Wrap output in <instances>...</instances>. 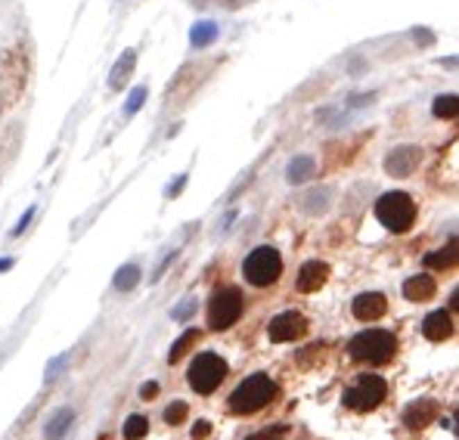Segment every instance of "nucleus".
<instances>
[{
    "label": "nucleus",
    "instance_id": "9b49d317",
    "mask_svg": "<svg viewBox=\"0 0 459 440\" xmlns=\"http://www.w3.org/2000/svg\"><path fill=\"white\" fill-rule=\"evenodd\" d=\"M422 335L428 338V341H444V338H450L453 335V316H450L447 310L428 313L422 323Z\"/></svg>",
    "mask_w": 459,
    "mask_h": 440
},
{
    "label": "nucleus",
    "instance_id": "412c9836",
    "mask_svg": "<svg viewBox=\"0 0 459 440\" xmlns=\"http://www.w3.org/2000/svg\"><path fill=\"white\" fill-rule=\"evenodd\" d=\"M146 431H149V422H146L143 416H131L128 422H124V437L128 440H140Z\"/></svg>",
    "mask_w": 459,
    "mask_h": 440
},
{
    "label": "nucleus",
    "instance_id": "f257e3e1",
    "mask_svg": "<svg viewBox=\"0 0 459 440\" xmlns=\"http://www.w3.org/2000/svg\"><path fill=\"white\" fill-rule=\"evenodd\" d=\"M276 397V384L270 375L258 372V375H249L236 391L230 394V409L236 416H249V412H258Z\"/></svg>",
    "mask_w": 459,
    "mask_h": 440
},
{
    "label": "nucleus",
    "instance_id": "b1692460",
    "mask_svg": "<svg viewBox=\"0 0 459 440\" xmlns=\"http://www.w3.org/2000/svg\"><path fill=\"white\" fill-rule=\"evenodd\" d=\"M186 412H190V409H186L183 400H174V403L165 409V422H168V425H181L183 418H186Z\"/></svg>",
    "mask_w": 459,
    "mask_h": 440
},
{
    "label": "nucleus",
    "instance_id": "9d476101",
    "mask_svg": "<svg viewBox=\"0 0 459 440\" xmlns=\"http://www.w3.org/2000/svg\"><path fill=\"white\" fill-rule=\"evenodd\" d=\"M419 164V149L413 146H407V149H394L388 155V162H385V171H388L391 177H410L416 171Z\"/></svg>",
    "mask_w": 459,
    "mask_h": 440
},
{
    "label": "nucleus",
    "instance_id": "f3484780",
    "mask_svg": "<svg viewBox=\"0 0 459 440\" xmlns=\"http://www.w3.org/2000/svg\"><path fill=\"white\" fill-rule=\"evenodd\" d=\"M196 341H199V332H196V329H186L183 335H181V338H177V341H174V348H171L168 359H171V363H177V359H183V357H186V350H190V348H192V344H196Z\"/></svg>",
    "mask_w": 459,
    "mask_h": 440
},
{
    "label": "nucleus",
    "instance_id": "5701e85b",
    "mask_svg": "<svg viewBox=\"0 0 459 440\" xmlns=\"http://www.w3.org/2000/svg\"><path fill=\"white\" fill-rule=\"evenodd\" d=\"M435 115L437 118H456V96H437L435 99Z\"/></svg>",
    "mask_w": 459,
    "mask_h": 440
},
{
    "label": "nucleus",
    "instance_id": "aec40b11",
    "mask_svg": "<svg viewBox=\"0 0 459 440\" xmlns=\"http://www.w3.org/2000/svg\"><path fill=\"white\" fill-rule=\"evenodd\" d=\"M217 37V28L211 22H202V25H196V28H192V46H205V44H211Z\"/></svg>",
    "mask_w": 459,
    "mask_h": 440
},
{
    "label": "nucleus",
    "instance_id": "2eb2a0df",
    "mask_svg": "<svg viewBox=\"0 0 459 440\" xmlns=\"http://www.w3.org/2000/svg\"><path fill=\"white\" fill-rule=\"evenodd\" d=\"M72 422H75V412H72V409H56L50 416V422L44 425V437L47 440H62L65 434H69Z\"/></svg>",
    "mask_w": 459,
    "mask_h": 440
},
{
    "label": "nucleus",
    "instance_id": "bb28decb",
    "mask_svg": "<svg viewBox=\"0 0 459 440\" xmlns=\"http://www.w3.org/2000/svg\"><path fill=\"white\" fill-rule=\"evenodd\" d=\"M156 394H158V384L156 382H146L143 388H140V397H143V400H149V397H156Z\"/></svg>",
    "mask_w": 459,
    "mask_h": 440
},
{
    "label": "nucleus",
    "instance_id": "4be33fe9",
    "mask_svg": "<svg viewBox=\"0 0 459 440\" xmlns=\"http://www.w3.org/2000/svg\"><path fill=\"white\" fill-rule=\"evenodd\" d=\"M456 261V245L450 242V248H441V251H435V255H428L425 257V264L428 266H450Z\"/></svg>",
    "mask_w": 459,
    "mask_h": 440
},
{
    "label": "nucleus",
    "instance_id": "393cba45",
    "mask_svg": "<svg viewBox=\"0 0 459 440\" xmlns=\"http://www.w3.org/2000/svg\"><path fill=\"white\" fill-rule=\"evenodd\" d=\"M143 99H146V87H134V93H131V99H128V112H137L140 105H143Z\"/></svg>",
    "mask_w": 459,
    "mask_h": 440
},
{
    "label": "nucleus",
    "instance_id": "ddd939ff",
    "mask_svg": "<svg viewBox=\"0 0 459 440\" xmlns=\"http://www.w3.org/2000/svg\"><path fill=\"white\" fill-rule=\"evenodd\" d=\"M435 412H437V406L431 403V400H416V403L407 406V412H403V425L419 431V428H425V425L435 418Z\"/></svg>",
    "mask_w": 459,
    "mask_h": 440
},
{
    "label": "nucleus",
    "instance_id": "39448f33",
    "mask_svg": "<svg viewBox=\"0 0 459 440\" xmlns=\"http://www.w3.org/2000/svg\"><path fill=\"white\" fill-rule=\"evenodd\" d=\"M190 388L199 391V394H211L217 391V384L227 378V363H224L217 353H199L190 366Z\"/></svg>",
    "mask_w": 459,
    "mask_h": 440
},
{
    "label": "nucleus",
    "instance_id": "f03ea898",
    "mask_svg": "<svg viewBox=\"0 0 459 440\" xmlns=\"http://www.w3.org/2000/svg\"><path fill=\"white\" fill-rule=\"evenodd\" d=\"M348 350H351V357L360 359V363H388L397 350V338L385 329H367V332L351 338Z\"/></svg>",
    "mask_w": 459,
    "mask_h": 440
},
{
    "label": "nucleus",
    "instance_id": "7c9ffc66",
    "mask_svg": "<svg viewBox=\"0 0 459 440\" xmlns=\"http://www.w3.org/2000/svg\"><path fill=\"white\" fill-rule=\"evenodd\" d=\"M10 264H12V261H0V270H10Z\"/></svg>",
    "mask_w": 459,
    "mask_h": 440
},
{
    "label": "nucleus",
    "instance_id": "a878e982",
    "mask_svg": "<svg viewBox=\"0 0 459 440\" xmlns=\"http://www.w3.org/2000/svg\"><path fill=\"white\" fill-rule=\"evenodd\" d=\"M208 434H211V425L208 422H196V425H192V437H196V440H205Z\"/></svg>",
    "mask_w": 459,
    "mask_h": 440
},
{
    "label": "nucleus",
    "instance_id": "c756f323",
    "mask_svg": "<svg viewBox=\"0 0 459 440\" xmlns=\"http://www.w3.org/2000/svg\"><path fill=\"white\" fill-rule=\"evenodd\" d=\"M249 440H276V437L274 434H251Z\"/></svg>",
    "mask_w": 459,
    "mask_h": 440
},
{
    "label": "nucleus",
    "instance_id": "c85d7f7f",
    "mask_svg": "<svg viewBox=\"0 0 459 440\" xmlns=\"http://www.w3.org/2000/svg\"><path fill=\"white\" fill-rule=\"evenodd\" d=\"M190 313H192V304H183L181 310H174V319H186Z\"/></svg>",
    "mask_w": 459,
    "mask_h": 440
},
{
    "label": "nucleus",
    "instance_id": "1a4fd4ad",
    "mask_svg": "<svg viewBox=\"0 0 459 440\" xmlns=\"http://www.w3.org/2000/svg\"><path fill=\"white\" fill-rule=\"evenodd\" d=\"M385 295H378V291H363V295L354 298V304H351V310H354V316L360 319V323H372V319H378L385 313Z\"/></svg>",
    "mask_w": 459,
    "mask_h": 440
},
{
    "label": "nucleus",
    "instance_id": "423d86ee",
    "mask_svg": "<svg viewBox=\"0 0 459 440\" xmlns=\"http://www.w3.org/2000/svg\"><path fill=\"white\" fill-rule=\"evenodd\" d=\"M242 291L239 289H221L208 301V325L215 332H224L242 316Z\"/></svg>",
    "mask_w": 459,
    "mask_h": 440
},
{
    "label": "nucleus",
    "instance_id": "6ab92c4d",
    "mask_svg": "<svg viewBox=\"0 0 459 440\" xmlns=\"http://www.w3.org/2000/svg\"><path fill=\"white\" fill-rule=\"evenodd\" d=\"M137 282H140V270H137L134 264H128V266H122V270H118V276H115V289L118 291H131Z\"/></svg>",
    "mask_w": 459,
    "mask_h": 440
},
{
    "label": "nucleus",
    "instance_id": "4468645a",
    "mask_svg": "<svg viewBox=\"0 0 459 440\" xmlns=\"http://www.w3.org/2000/svg\"><path fill=\"white\" fill-rule=\"evenodd\" d=\"M431 295H435V276H428V273L410 276L407 282H403V298H407V301H428Z\"/></svg>",
    "mask_w": 459,
    "mask_h": 440
},
{
    "label": "nucleus",
    "instance_id": "cd10ccee",
    "mask_svg": "<svg viewBox=\"0 0 459 440\" xmlns=\"http://www.w3.org/2000/svg\"><path fill=\"white\" fill-rule=\"evenodd\" d=\"M31 214H35V208H31V211H28V214H25L22 220H19V226H16V230H12V236H19V232H22V230H25V226H28V220H31Z\"/></svg>",
    "mask_w": 459,
    "mask_h": 440
},
{
    "label": "nucleus",
    "instance_id": "a211bd4d",
    "mask_svg": "<svg viewBox=\"0 0 459 440\" xmlns=\"http://www.w3.org/2000/svg\"><path fill=\"white\" fill-rule=\"evenodd\" d=\"M131 69H134V53H124V56L122 59H118V65H115V69H112V78H109V84H112V87H122V81H124V78H128V71Z\"/></svg>",
    "mask_w": 459,
    "mask_h": 440
},
{
    "label": "nucleus",
    "instance_id": "dca6fc26",
    "mask_svg": "<svg viewBox=\"0 0 459 440\" xmlns=\"http://www.w3.org/2000/svg\"><path fill=\"white\" fill-rule=\"evenodd\" d=\"M314 168H317V162L310 155H298V158H292V162H289L285 177H289V183H301V180L314 177Z\"/></svg>",
    "mask_w": 459,
    "mask_h": 440
},
{
    "label": "nucleus",
    "instance_id": "20e7f679",
    "mask_svg": "<svg viewBox=\"0 0 459 440\" xmlns=\"http://www.w3.org/2000/svg\"><path fill=\"white\" fill-rule=\"evenodd\" d=\"M279 273H283V257H279L276 248H270V245H261V248H255L249 257L242 261V276L245 282L258 285V289H264V285H274L279 279Z\"/></svg>",
    "mask_w": 459,
    "mask_h": 440
},
{
    "label": "nucleus",
    "instance_id": "f8f14e48",
    "mask_svg": "<svg viewBox=\"0 0 459 440\" xmlns=\"http://www.w3.org/2000/svg\"><path fill=\"white\" fill-rule=\"evenodd\" d=\"M326 276H329V266L323 261H308L298 270V291H317L323 289Z\"/></svg>",
    "mask_w": 459,
    "mask_h": 440
},
{
    "label": "nucleus",
    "instance_id": "6e6552de",
    "mask_svg": "<svg viewBox=\"0 0 459 440\" xmlns=\"http://www.w3.org/2000/svg\"><path fill=\"white\" fill-rule=\"evenodd\" d=\"M270 341H295L308 332V319L301 313L289 310V313H279V316L270 319Z\"/></svg>",
    "mask_w": 459,
    "mask_h": 440
},
{
    "label": "nucleus",
    "instance_id": "7ed1b4c3",
    "mask_svg": "<svg viewBox=\"0 0 459 440\" xmlns=\"http://www.w3.org/2000/svg\"><path fill=\"white\" fill-rule=\"evenodd\" d=\"M376 217L385 230L391 232H407L416 220V202L407 192H385L376 202Z\"/></svg>",
    "mask_w": 459,
    "mask_h": 440
},
{
    "label": "nucleus",
    "instance_id": "0eeeda50",
    "mask_svg": "<svg viewBox=\"0 0 459 440\" xmlns=\"http://www.w3.org/2000/svg\"><path fill=\"white\" fill-rule=\"evenodd\" d=\"M388 394V384L378 375H360L348 391H344V406L354 412H369Z\"/></svg>",
    "mask_w": 459,
    "mask_h": 440
}]
</instances>
